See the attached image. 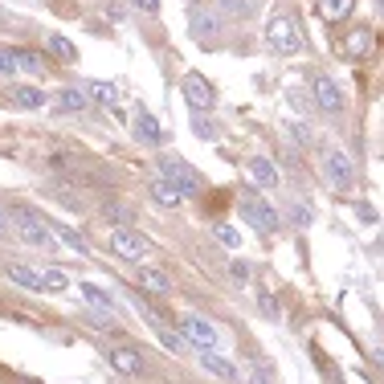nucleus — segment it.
<instances>
[{
    "instance_id": "23",
    "label": "nucleus",
    "mask_w": 384,
    "mask_h": 384,
    "mask_svg": "<svg viewBox=\"0 0 384 384\" xmlns=\"http://www.w3.org/2000/svg\"><path fill=\"white\" fill-rule=\"evenodd\" d=\"M4 274H8L17 286H25V291H42V274H37V270H29V266H8Z\"/></svg>"
},
{
    "instance_id": "32",
    "label": "nucleus",
    "mask_w": 384,
    "mask_h": 384,
    "mask_svg": "<svg viewBox=\"0 0 384 384\" xmlns=\"http://www.w3.org/2000/svg\"><path fill=\"white\" fill-rule=\"evenodd\" d=\"M356 213H360V221H364V225H376V221H381V213H376L372 205H356Z\"/></svg>"
},
{
    "instance_id": "22",
    "label": "nucleus",
    "mask_w": 384,
    "mask_h": 384,
    "mask_svg": "<svg viewBox=\"0 0 384 384\" xmlns=\"http://www.w3.org/2000/svg\"><path fill=\"white\" fill-rule=\"evenodd\" d=\"M57 102H62V111H86L90 107V94H86V86H66L57 94Z\"/></svg>"
},
{
    "instance_id": "26",
    "label": "nucleus",
    "mask_w": 384,
    "mask_h": 384,
    "mask_svg": "<svg viewBox=\"0 0 384 384\" xmlns=\"http://www.w3.org/2000/svg\"><path fill=\"white\" fill-rule=\"evenodd\" d=\"M17 66L29 70V74H42L45 70V53H37V49H17Z\"/></svg>"
},
{
    "instance_id": "25",
    "label": "nucleus",
    "mask_w": 384,
    "mask_h": 384,
    "mask_svg": "<svg viewBox=\"0 0 384 384\" xmlns=\"http://www.w3.org/2000/svg\"><path fill=\"white\" fill-rule=\"evenodd\" d=\"M49 53H53L57 62H74V57H78L74 42H70V37H62V33H49Z\"/></svg>"
},
{
    "instance_id": "20",
    "label": "nucleus",
    "mask_w": 384,
    "mask_h": 384,
    "mask_svg": "<svg viewBox=\"0 0 384 384\" xmlns=\"http://www.w3.org/2000/svg\"><path fill=\"white\" fill-rule=\"evenodd\" d=\"M351 8H356V0H319V17L323 21H331V25H340L351 17Z\"/></svg>"
},
{
    "instance_id": "27",
    "label": "nucleus",
    "mask_w": 384,
    "mask_h": 384,
    "mask_svg": "<svg viewBox=\"0 0 384 384\" xmlns=\"http://www.w3.org/2000/svg\"><path fill=\"white\" fill-rule=\"evenodd\" d=\"M66 286H70V282H66V274H62V270H45V274H42V291H53V295H62Z\"/></svg>"
},
{
    "instance_id": "28",
    "label": "nucleus",
    "mask_w": 384,
    "mask_h": 384,
    "mask_svg": "<svg viewBox=\"0 0 384 384\" xmlns=\"http://www.w3.org/2000/svg\"><path fill=\"white\" fill-rule=\"evenodd\" d=\"M213 233H217V241H221V246H229V250H237V246H241L237 229H233V225H225V221H221V225H213Z\"/></svg>"
},
{
    "instance_id": "30",
    "label": "nucleus",
    "mask_w": 384,
    "mask_h": 384,
    "mask_svg": "<svg viewBox=\"0 0 384 384\" xmlns=\"http://www.w3.org/2000/svg\"><path fill=\"white\" fill-rule=\"evenodd\" d=\"M160 340H164L168 351H184V336H176V331H164V327H160Z\"/></svg>"
},
{
    "instance_id": "35",
    "label": "nucleus",
    "mask_w": 384,
    "mask_h": 384,
    "mask_svg": "<svg viewBox=\"0 0 384 384\" xmlns=\"http://www.w3.org/2000/svg\"><path fill=\"white\" fill-rule=\"evenodd\" d=\"M291 217H295V225H307V221H311V209H307V205H295Z\"/></svg>"
},
{
    "instance_id": "21",
    "label": "nucleus",
    "mask_w": 384,
    "mask_h": 384,
    "mask_svg": "<svg viewBox=\"0 0 384 384\" xmlns=\"http://www.w3.org/2000/svg\"><path fill=\"white\" fill-rule=\"evenodd\" d=\"M12 98L21 111H42L45 107V90H37V86H12Z\"/></svg>"
},
{
    "instance_id": "40",
    "label": "nucleus",
    "mask_w": 384,
    "mask_h": 384,
    "mask_svg": "<svg viewBox=\"0 0 384 384\" xmlns=\"http://www.w3.org/2000/svg\"><path fill=\"white\" fill-rule=\"evenodd\" d=\"M4 21H8V12H4V8H0V25H4Z\"/></svg>"
},
{
    "instance_id": "5",
    "label": "nucleus",
    "mask_w": 384,
    "mask_h": 384,
    "mask_svg": "<svg viewBox=\"0 0 384 384\" xmlns=\"http://www.w3.org/2000/svg\"><path fill=\"white\" fill-rule=\"evenodd\" d=\"M323 176H327V184H331V188H351V180H356V164H351V156L340 152V147H331V152L323 156Z\"/></svg>"
},
{
    "instance_id": "36",
    "label": "nucleus",
    "mask_w": 384,
    "mask_h": 384,
    "mask_svg": "<svg viewBox=\"0 0 384 384\" xmlns=\"http://www.w3.org/2000/svg\"><path fill=\"white\" fill-rule=\"evenodd\" d=\"M229 12H250V0H225Z\"/></svg>"
},
{
    "instance_id": "13",
    "label": "nucleus",
    "mask_w": 384,
    "mask_h": 384,
    "mask_svg": "<svg viewBox=\"0 0 384 384\" xmlns=\"http://www.w3.org/2000/svg\"><path fill=\"white\" fill-rule=\"evenodd\" d=\"M78 291H82V299L90 302L94 311H98V319H115V299H111L102 286H94V282H82Z\"/></svg>"
},
{
    "instance_id": "14",
    "label": "nucleus",
    "mask_w": 384,
    "mask_h": 384,
    "mask_svg": "<svg viewBox=\"0 0 384 384\" xmlns=\"http://www.w3.org/2000/svg\"><path fill=\"white\" fill-rule=\"evenodd\" d=\"M372 49V25H356L347 37H343V53L347 57H364Z\"/></svg>"
},
{
    "instance_id": "41",
    "label": "nucleus",
    "mask_w": 384,
    "mask_h": 384,
    "mask_svg": "<svg viewBox=\"0 0 384 384\" xmlns=\"http://www.w3.org/2000/svg\"><path fill=\"white\" fill-rule=\"evenodd\" d=\"M25 384H33V381H25Z\"/></svg>"
},
{
    "instance_id": "9",
    "label": "nucleus",
    "mask_w": 384,
    "mask_h": 384,
    "mask_svg": "<svg viewBox=\"0 0 384 384\" xmlns=\"http://www.w3.org/2000/svg\"><path fill=\"white\" fill-rule=\"evenodd\" d=\"M311 94H315V102H319V111H327V115H336L343 107V94H340V86L331 82L327 74H319L315 82H311Z\"/></svg>"
},
{
    "instance_id": "33",
    "label": "nucleus",
    "mask_w": 384,
    "mask_h": 384,
    "mask_svg": "<svg viewBox=\"0 0 384 384\" xmlns=\"http://www.w3.org/2000/svg\"><path fill=\"white\" fill-rule=\"evenodd\" d=\"M229 274H233V278H237V282H250V266H246V262H241V257H237V262H233V266H229Z\"/></svg>"
},
{
    "instance_id": "1",
    "label": "nucleus",
    "mask_w": 384,
    "mask_h": 384,
    "mask_svg": "<svg viewBox=\"0 0 384 384\" xmlns=\"http://www.w3.org/2000/svg\"><path fill=\"white\" fill-rule=\"evenodd\" d=\"M160 180H168V184L180 192V196H184V201L201 192V176L188 168L180 156H160Z\"/></svg>"
},
{
    "instance_id": "15",
    "label": "nucleus",
    "mask_w": 384,
    "mask_h": 384,
    "mask_svg": "<svg viewBox=\"0 0 384 384\" xmlns=\"http://www.w3.org/2000/svg\"><path fill=\"white\" fill-rule=\"evenodd\" d=\"M111 368L123 372V376H135V372H143V356L135 347H115L111 351Z\"/></svg>"
},
{
    "instance_id": "16",
    "label": "nucleus",
    "mask_w": 384,
    "mask_h": 384,
    "mask_svg": "<svg viewBox=\"0 0 384 384\" xmlns=\"http://www.w3.org/2000/svg\"><path fill=\"white\" fill-rule=\"evenodd\" d=\"M147 192H152V201H156V205H164V209H180V205H184V196L172 188L168 180H152V184H147Z\"/></svg>"
},
{
    "instance_id": "24",
    "label": "nucleus",
    "mask_w": 384,
    "mask_h": 384,
    "mask_svg": "<svg viewBox=\"0 0 384 384\" xmlns=\"http://www.w3.org/2000/svg\"><path fill=\"white\" fill-rule=\"evenodd\" d=\"M217 25H221V21H217L213 12H209V17L196 12V17H192V37H196V42H209V37H217Z\"/></svg>"
},
{
    "instance_id": "34",
    "label": "nucleus",
    "mask_w": 384,
    "mask_h": 384,
    "mask_svg": "<svg viewBox=\"0 0 384 384\" xmlns=\"http://www.w3.org/2000/svg\"><path fill=\"white\" fill-rule=\"evenodd\" d=\"M192 131H196V135H201V139H217L213 123H205V119H192Z\"/></svg>"
},
{
    "instance_id": "39",
    "label": "nucleus",
    "mask_w": 384,
    "mask_h": 384,
    "mask_svg": "<svg viewBox=\"0 0 384 384\" xmlns=\"http://www.w3.org/2000/svg\"><path fill=\"white\" fill-rule=\"evenodd\" d=\"M4 225H8V213H4V209H0V233H4Z\"/></svg>"
},
{
    "instance_id": "6",
    "label": "nucleus",
    "mask_w": 384,
    "mask_h": 384,
    "mask_svg": "<svg viewBox=\"0 0 384 384\" xmlns=\"http://www.w3.org/2000/svg\"><path fill=\"white\" fill-rule=\"evenodd\" d=\"M184 102L192 111H213L217 107V90L205 74H184Z\"/></svg>"
},
{
    "instance_id": "10",
    "label": "nucleus",
    "mask_w": 384,
    "mask_h": 384,
    "mask_svg": "<svg viewBox=\"0 0 384 384\" xmlns=\"http://www.w3.org/2000/svg\"><path fill=\"white\" fill-rule=\"evenodd\" d=\"M131 131H135V139H139V143H147V147H160V143H164V127H160V123H156V115H147V111H139V115H135Z\"/></svg>"
},
{
    "instance_id": "31",
    "label": "nucleus",
    "mask_w": 384,
    "mask_h": 384,
    "mask_svg": "<svg viewBox=\"0 0 384 384\" xmlns=\"http://www.w3.org/2000/svg\"><path fill=\"white\" fill-rule=\"evenodd\" d=\"M257 307H262V315H266V319H278V299H274V295H262Z\"/></svg>"
},
{
    "instance_id": "38",
    "label": "nucleus",
    "mask_w": 384,
    "mask_h": 384,
    "mask_svg": "<svg viewBox=\"0 0 384 384\" xmlns=\"http://www.w3.org/2000/svg\"><path fill=\"white\" fill-rule=\"evenodd\" d=\"M254 384H274V376L266 372V368H257V376H254Z\"/></svg>"
},
{
    "instance_id": "19",
    "label": "nucleus",
    "mask_w": 384,
    "mask_h": 384,
    "mask_svg": "<svg viewBox=\"0 0 384 384\" xmlns=\"http://www.w3.org/2000/svg\"><path fill=\"white\" fill-rule=\"evenodd\" d=\"M49 233H53L57 241H66V246H70L74 254H90V246H86V237H82V233H78V229H70V225H62V221H53V225H49Z\"/></svg>"
},
{
    "instance_id": "3",
    "label": "nucleus",
    "mask_w": 384,
    "mask_h": 384,
    "mask_svg": "<svg viewBox=\"0 0 384 384\" xmlns=\"http://www.w3.org/2000/svg\"><path fill=\"white\" fill-rule=\"evenodd\" d=\"M237 205H241V217L254 225L257 233H274V229H278V221H282L278 209H274L270 201H262L257 192H241V201H237Z\"/></svg>"
},
{
    "instance_id": "7",
    "label": "nucleus",
    "mask_w": 384,
    "mask_h": 384,
    "mask_svg": "<svg viewBox=\"0 0 384 384\" xmlns=\"http://www.w3.org/2000/svg\"><path fill=\"white\" fill-rule=\"evenodd\" d=\"M180 331H184V343H196L201 351H213L217 347V327L209 319H201V315H184Z\"/></svg>"
},
{
    "instance_id": "37",
    "label": "nucleus",
    "mask_w": 384,
    "mask_h": 384,
    "mask_svg": "<svg viewBox=\"0 0 384 384\" xmlns=\"http://www.w3.org/2000/svg\"><path fill=\"white\" fill-rule=\"evenodd\" d=\"M139 12H160V0H135Z\"/></svg>"
},
{
    "instance_id": "4",
    "label": "nucleus",
    "mask_w": 384,
    "mask_h": 384,
    "mask_svg": "<svg viewBox=\"0 0 384 384\" xmlns=\"http://www.w3.org/2000/svg\"><path fill=\"white\" fill-rule=\"evenodd\" d=\"M12 225H17V233H21V241H29V246H37V250H53V233H49V225H45L37 213H29V209H17L12 213Z\"/></svg>"
},
{
    "instance_id": "29",
    "label": "nucleus",
    "mask_w": 384,
    "mask_h": 384,
    "mask_svg": "<svg viewBox=\"0 0 384 384\" xmlns=\"http://www.w3.org/2000/svg\"><path fill=\"white\" fill-rule=\"evenodd\" d=\"M17 49H0V74H17Z\"/></svg>"
},
{
    "instance_id": "18",
    "label": "nucleus",
    "mask_w": 384,
    "mask_h": 384,
    "mask_svg": "<svg viewBox=\"0 0 384 384\" xmlns=\"http://www.w3.org/2000/svg\"><path fill=\"white\" fill-rule=\"evenodd\" d=\"M86 94H90V102H102V107H119L123 102L115 82H86Z\"/></svg>"
},
{
    "instance_id": "2",
    "label": "nucleus",
    "mask_w": 384,
    "mask_h": 384,
    "mask_svg": "<svg viewBox=\"0 0 384 384\" xmlns=\"http://www.w3.org/2000/svg\"><path fill=\"white\" fill-rule=\"evenodd\" d=\"M266 45L270 49H278V53H299L302 49V33L299 25H295V17H270V25H266Z\"/></svg>"
},
{
    "instance_id": "11",
    "label": "nucleus",
    "mask_w": 384,
    "mask_h": 384,
    "mask_svg": "<svg viewBox=\"0 0 384 384\" xmlns=\"http://www.w3.org/2000/svg\"><path fill=\"white\" fill-rule=\"evenodd\" d=\"M250 176H254L257 188H278V184H282V172L274 168V160H266V156H254V160H250Z\"/></svg>"
},
{
    "instance_id": "8",
    "label": "nucleus",
    "mask_w": 384,
    "mask_h": 384,
    "mask_svg": "<svg viewBox=\"0 0 384 384\" xmlns=\"http://www.w3.org/2000/svg\"><path fill=\"white\" fill-rule=\"evenodd\" d=\"M111 250L123 257V262H143V254H147V241L135 233V229H127V225H119L115 233H111Z\"/></svg>"
},
{
    "instance_id": "12",
    "label": "nucleus",
    "mask_w": 384,
    "mask_h": 384,
    "mask_svg": "<svg viewBox=\"0 0 384 384\" xmlns=\"http://www.w3.org/2000/svg\"><path fill=\"white\" fill-rule=\"evenodd\" d=\"M139 286H143V295H172V278L164 274V270H156V266H143L139 270Z\"/></svg>"
},
{
    "instance_id": "17",
    "label": "nucleus",
    "mask_w": 384,
    "mask_h": 384,
    "mask_svg": "<svg viewBox=\"0 0 384 384\" xmlns=\"http://www.w3.org/2000/svg\"><path fill=\"white\" fill-rule=\"evenodd\" d=\"M201 368H205L209 376H221V381H237V368H233L229 360H221L217 351H201Z\"/></svg>"
}]
</instances>
